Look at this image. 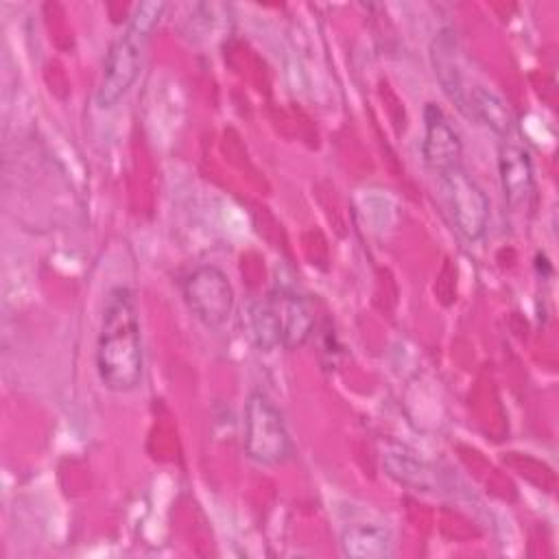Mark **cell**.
I'll list each match as a JSON object with an SVG mask.
<instances>
[{"label": "cell", "instance_id": "1", "mask_svg": "<svg viewBox=\"0 0 559 559\" xmlns=\"http://www.w3.org/2000/svg\"><path fill=\"white\" fill-rule=\"evenodd\" d=\"M96 371L105 389L129 393L144 371V349L138 304L127 286L109 290L96 338Z\"/></svg>", "mask_w": 559, "mask_h": 559}, {"label": "cell", "instance_id": "2", "mask_svg": "<svg viewBox=\"0 0 559 559\" xmlns=\"http://www.w3.org/2000/svg\"><path fill=\"white\" fill-rule=\"evenodd\" d=\"M164 9L166 4L155 0L138 4L129 17L127 28L111 41L103 61V74L96 90V105L100 109L114 107L133 87L142 70L144 50L164 15Z\"/></svg>", "mask_w": 559, "mask_h": 559}, {"label": "cell", "instance_id": "3", "mask_svg": "<svg viewBox=\"0 0 559 559\" xmlns=\"http://www.w3.org/2000/svg\"><path fill=\"white\" fill-rule=\"evenodd\" d=\"M245 452L260 465H280L293 452L282 413L258 391L245 402Z\"/></svg>", "mask_w": 559, "mask_h": 559}, {"label": "cell", "instance_id": "4", "mask_svg": "<svg viewBox=\"0 0 559 559\" xmlns=\"http://www.w3.org/2000/svg\"><path fill=\"white\" fill-rule=\"evenodd\" d=\"M190 312L210 330H221L229 323L234 312V288L227 275L214 266L203 264L194 269L181 286Z\"/></svg>", "mask_w": 559, "mask_h": 559}, {"label": "cell", "instance_id": "5", "mask_svg": "<svg viewBox=\"0 0 559 559\" xmlns=\"http://www.w3.org/2000/svg\"><path fill=\"white\" fill-rule=\"evenodd\" d=\"M452 221L467 240H478L489 223V201L483 188L459 166L443 173Z\"/></svg>", "mask_w": 559, "mask_h": 559}, {"label": "cell", "instance_id": "6", "mask_svg": "<svg viewBox=\"0 0 559 559\" xmlns=\"http://www.w3.org/2000/svg\"><path fill=\"white\" fill-rule=\"evenodd\" d=\"M463 153V144L445 114L428 103L424 109V140L421 155L426 164L437 173H448L459 166V157Z\"/></svg>", "mask_w": 559, "mask_h": 559}, {"label": "cell", "instance_id": "7", "mask_svg": "<svg viewBox=\"0 0 559 559\" xmlns=\"http://www.w3.org/2000/svg\"><path fill=\"white\" fill-rule=\"evenodd\" d=\"M498 170L507 205L511 210H520L522 205H526L535 188L533 162L528 151L515 142H504L498 153Z\"/></svg>", "mask_w": 559, "mask_h": 559}, {"label": "cell", "instance_id": "8", "mask_svg": "<svg viewBox=\"0 0 559 559\" xmlns=\"http://www.w3.org/2000/svg\"><path fill=\"white\" fill-rule=\"evenodd\" d=\"M269 299L280 328V345L286 349L301 347L314 330V312L310 304L288 290L273 293L269 295Z\"/></svg>", "mask_w": 559, "mask_h": 559}, {"label": "cell", "instance_id": "9", "mask_svg": "<svg viewBox=\"0 0 559 559\" xmlns=\"http://www.w3.org/2000/svg\"><path fill=\"white\" fill-rule=\"evenodd\" d=\"M341 548L354 559H384L393 552V539L384 526L352 524L341 535Z\"/></svg>", "mask_w": 559, "mask_h": 559}, {"label": "cell", "instance_id": "10", "mask_svg": "<svg viewBox=\"0 0 559 559\" xmlns=\"http://www.w3.org/2000/svg\"><path fill=\"white\" fill-rule=\"evenodd\" d=\"M432 66H435V74L441 83V87L445 90V94L461 107L465 109V98H463V81H461V72L454 63V39L448 33H441L435 39L432 46Z\"/></svg>", "mask_w": 559, "mask_h": 559}, {"label": "cell", "instance_id": "11", "mask_svg": "<svg viewBox=\"0 0 559 559\" xmlns=\"http://www.w3.org/2000/svg\"><path fill=\"white\" fill-rule=\"evenodd\" d=\"M469 103H472L469 107L474 109V114L491 131H496L500 135L509 133V129H511V114H509L504 100L496 92H491L487 87H474L472 94H469Z\"/></svg>", "mask_w": 559, "mask_h": 559}, {"label": "cell", "instance_id": "12", "mask_svg": "<svg viewBox=\"0 0 559 559\" xmlns=\"http://www.w3.org/2000/svg\"><path fill=\"white\" fill-rule=\"evenodd\" d=\"M384 467H386L389 476H393L397 483H402L406 487H415V489H428L430 487L428 467L411 454L391 452V454L384 456Z\"/></svg>", "mask_w": 559, "mask_h": 559}, {"label": "cell", "instance_id": "13", "mask_svg": "<svg viewBox=\"0 0 559 559\" xmlns=\"http://www.w3.org/2000/svg\"><path fill=\"white\" fill-rule=\"evenodd\" d=\"M251 328H253V336H255V343L260 349L269 352L280 345V328H277V319H275L269 297L253 304Z\"/></svg>", "mask_w": 559, "mask_h": 559}]
</instances>
